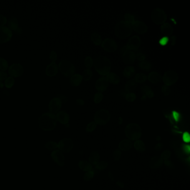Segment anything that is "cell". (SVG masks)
<instances>
[{"instance_id":"1","label":"cell","mask_w":190,"mask_h":190,"mask_svg":"<svg viewBox=\"0 0 190 190\" xmlns=\"http://www.w3.org/2000/svg\"><path fill=\"white\" fill-rule=\"evenodd\" d=\"M93 66L98 73L102 76H105L111 70L112 64L109 59L105 56H100L93 60Z\"/></svg>"},{"instance_id":"2","label":"cell","mask_w":190,"mask_h":190,"mask_svg":"<svg viewBox=\"0 0 190 190\" xmlns=\"http://www.w3.org/2000/svg\"><path fill=\"white\" fill-rule=\"evenodd\" d=\"M56 116L50 113H44L39 119V125L44 131L53 130L56 127Z\"/></svg>"},{"instance_id":"3","label":"cell","mask_w":190,"mask_h":190,"mask_svg":"<svg viewBox=\"0 0 190 190\" xmlns=\"http://www.w3.org/2000/svg\"><path fill=\"white\" fill-rule=\"evenodd\" d=\"M114 33L119 38L122 39L127 38L132 34V25L124 21H121L115 26Z\"/></svg>"},{"instance_id":"4","label":"cell","mask_w":190,"mask_h":190,"mask_svg":"<svg viewBox=\"0 0 190 190\" xmlns=\"http://www.w3.org/2000/svg\"><path fill=\"white\" fill-rule=\"evenodd\" d=\"M125 134L128 140L137 141L140 139L142 136L141 127L135 123H129L125 128Z\"/></svg>"},{"instance_id":"5","label":"cell","mask_w":190,"mask_h":190,"mask_svg":"<svg viewBox=\"0 0 190 190\" xmlns=\"http://www.w3.org/2000/svg\"><path fill=\"white\" fill-rule=\"evenodd\" d=\"M59 69L61 74L66 77H71L75 72V68L70 61L64 60L59 63Z\"/></svg>"},{"instance_id":"6","label":"cell","mask_w":190,"mask_h":190,"mask_svg":"<svg viewBox=\"0 0 190 190\" xmlns=\"http://www.w3.org/2000/svg\"><path fill=\"white\" fill-rule=\"evenodd\" d=\"M110 114L106 109H100L94 115V122L96 124L104 126L107 124L110 119Z\"/></svg>"},{"instance_id":"7","label":"cell","mask_w":190,"mask_h":190,"mask_svg":"<svg viewBox=\"0 0 190 190\" xmlns=\"http://www.w3.org/2000/svg\"><path fill=\"white\" fill-rule=\"evenodd\" d=\"M151 19L153 23L157 25H162L167 20V15L165 11L160 8H156L152 11Z\"/></svg>"},{"instance_id":"8","label":"cell","mask_w":190,"mask_h":190,"mask_svg":"<svg viewBox=\"0 0 190 190\" xmlns=\"http://www.w3.org/2000/svg\"><path fill=\"white\" fill-rule=\"evenodd\" d=\"M178 76L176 71L173 70H168L165 72L162 80L165 85L167 86H171L175 84L178 80Z\"/></svg>"},{"instance_id":"9","label":"cell","mask_w":190,"mask_h":190,"mask_svg":"<svg viewBox=\"0 0 190 190\" xmlns=\"http://www.w3.org/2000/svg\"><path fill=\"white\" fill-rule=\"evenodd\" d=\"M73 141L70 138H66L61 140L58 144V148L61 152L68 153L71 151L73 148Z\"/></svg>"},{"instance_id":"10","label":"cell","mask_w":190,"mask_h":190,"mask_svg":"<svg viewBox=\"0 0 190 190\" xmlns=\"http://www.w3.org/2000/svg\"><path fill=\"white\" fill-rule=\"evenodd\" d=\"M101 45L102 48L108 53H114L118 48L117 43L112 39H105L102 41Z\"/></svg>"},{"instance_id":"11","label":"cell","mask_w":190,"mask_h":190,"mask_svg":"<svg viewBox=\"0 0 190 190\" xmlns=\"http://www.w3.org/2000/svg\"><path fill=\"white\" fill-rule=\"evenodd\" d=\"M13 33L8 27L3 26L0 28V43H6L11 40Z\"/></svg>"},{"instance_id":"12","label":"cell","mask_w":190,"mask_h":190,"mask_svg":"<svg viewBox=\"0 0 190 190\" xmlns=\"http://www.w3.org/2000/svg\"><path fill=\"white\" fill-rule=\"evenodd\" d=\"M62 106L61 100L58 97H55L51 100L49 104V110L50 113L55 114L58 113Z\"/></svg>"},{"instance_id":"13","label":"cell","mask_w":190,"mask_h":190,"mask_svg":"<svg viewBox=\"0 0 190 190\" xmlns=\"http://www.w3.org/2000/svg\"><path fill=\"white\" fill-rule=\"evenodd\" d=\"M23 68L20 64H13L8 69V73L11 77H19L23 73Z\"/></svg>"},{"instance_id":"14","label":"cell","mask_w":190,"mask_h":190,"mask_svg":"<svg viewBox=\"0 0 190 190\" xmlns=\"http://www.w3.org/2000/svg\"><path fill=\"white\" fill-rule=\"evenodd\" d=\"M141 45V40L139 36H134L129 39L127 43V48L129 50H136Z\"/></svg>"},{"instance_id":"15","label":"cell","mask_w":190,"mask_h":190,"mask_svg":"<svg viewBox=\"0 0 190 190\" xmlns=\"http://www.w3.org/2000/svg\"><path fill=\"white\" fill-rule=\"evenodd\" d=\"M132 30L140 34H144L147 33L148 28L145 23L141 21H135L132 23Z\"/></svg>"},{"instance_id":"16","label":"cell","mask_w":190,"mask_h":190,"mask_svg":"<svg viewBox=\"0 0 190 190\" xmlns=\"http://www.w3.org/2000/svg\"><path fill=\"white\" fill-rule=\"evenodd\" d=\"M51 157L54 161L59 166H63L65 165V157L60 150H54L51 153Z\"/></svg>"},{"instance_id":"17","label":"cell","mask_w":190,"mask_h":190,"mask_svg":"<svg viewBox=\"0 0 190 190\" xmlns=\"http://www.w3.org/2000/svg\"><path fill=\"white\" fill-rule=\"evenodd\" d=\"M108 85H109V83L107 80L106 77L102 76V77L99 78L96 80V83H95V88L98 91L102 93L106 90L108 87Z\"/></svg>"},{"instance_id":"18","label":"cell","mask_w":190,"mask_h":190,"mask_svg":"<svg viewBox=\"0 0 190 190\" xmlns=\"http://www.w3.org/2000/svg\"><path fill=\"white\" fill-rule=\"evenodd\" d=\"M136 58V54L131 50L125 51L122 56V60L124 64L131 65L134 63Z\"/></svg>"},{"instance_id":"19","label":"cell","mask_w":190,"mask_h":190,"mask_svg":"<svg viewBox=\"0 0 190 190\" xmlns=\"http://www.w3.org/2000/svg\"><path fill=\"white\" fill-rule=\"evenodd\" d=\"M58 66L55 63H51L46 68V74L50 77L55 76L58 72Z\"/></svg>"},{"instance_id":"20","label":"cell","mask_w":190,"mask_h":190,"mask_svg":"<svg viewBox=\"0 0 190 190\" xmlns=\"http://www.w3.org/2000/svg\"><path fill=\"white\" fill-rule=\"evenodd\" d=\"M147 79L152 83L157 84L162 81V77L160 74L158 73L157 72L152 71L148 74L147 76Z\"/></svg>"},{"instance_id":"21","label":"cell","mask_w":190,"mask_h":190,"mask_svg":"<svg viewBox=\"0 0 190 190\" xmlns=\"http://www.w3.org/2000/svg\"><path fill=\"white\" fill-rule=\"evenodd\" d=\"M56 120L61 124H66L68 123L70 117L69 114L64 111H60L57 113L56 116Z\"/></svg>"},{"instance_id":"22","label":"cell","mask_w":190,"mask_h":190,"mask_svg":"<svg viewBox=\"0 0 190 190\" xmlns=\"http://www.w3.org/2000/svg\"><path fill=\"white\" fill-rule=\"evenodd\" d=\"M83 81V78L80 74H74L73 76L70 77L69 84L73 86H79L80 85Z\"/></svg>"},{"instance_id":"23","label":"cell","mask_w":190,"mask_h":190,"mask_svg":"<svg viewBox=\"0 0 190 190\" xmlns=\"http://www.w3.org/2000/svg\"><path fill=\"white\" fill-rule=\"evenodd\" d=\"M163 160L160 157L152 158L150 162V167L153 169H157L161 167L163 163Z\"/></svg>"},{"instance_id":"24","label":"cell","mask_w":190,"mask_h":190,"mask_svg":"<svg viewBox=\"0 0 190 190\" xmlns=\"http://www.w3.org/2000/svg\"><path fill=\"white\" fill-rule=\"evenodd\" d=\"M161 31L165 36H168L172 34L173 28L169 23H165L161 26Z\"/></svg>"},{"instance_id":"25","label":"cell","mask_w":190,"mask_h":190,"mask_svg":"<svg viewBox=\"0 0 190 190\" xmlns=\"http://www.w3.org/2000/svg\"><path fill=\"white\" fill-rule=\"evenodd\" d=\"M119 150L123 151H127L131 150L133 146L132 141L129 140H123L119 143Z\"/></svg>"},{"instance_id":"26","label":"cell","mask_w":190,"mask_h":190,"mask_svg":"<svg viewBox=\"0 0 190 190\" xmlns=\"http://www.w3.org/2000/svg\"><path fill=\"white\" fill-rule=\"evenodd\" d=\"M138 85V83L135 81L134 78L129 80L127 81V83L125 85L124 90L127 91V93H133V91L135 90Z\"/></svg>"},{"instance_id":"27","label":"cell","mask_w":190,"mask_h":190,"mask_svg":"<svg viewBox=\"0 0 190 190\" xmlns=\"http://www.w3.org/2000/svg\"><path fill=\"white\" fill-rule=\"evenodd\" d=\"M106 78L108 83L113 84H118L121 81V79L119 76L114 73H109L106 75Z\"/></svg>"},{"instance_id":"28","label":"cell","mask_w":190,"mask_h":190,"mask_svg":"<svg viewBox=\"0 0 190 190\" xmlns=\"http://www.w3.org/2000/svg\"><path fill=\"white\" fill-rule=\"evenodd\" d=\"M123 74L126 78H131L136 74V69L133 66H127L124 68Z\"/></svg>"},{"instance_id":"29","label":"cell","mask_w":190,"mask_h":190,"mask_svg":"<svg viewBox=\"0 0 190 190\" xmlns=\"http://www.w3.org/2000/svg\"><path fill=\"white\" fill-rule=\"evenodd\" d=\"M141 89V91H142L143 96H146V98H152L154 96V93L151 90V88H150V86L144 85L142 86Z\"/></svg>"},{"instance_id":"30","label":"cell","mask_w":190,"mask_h":190,"mask_svg":"<svg viewBox=\"0 0 190 190\" xmlns=\"http://www.w3.org/2000/svg\"><path fill=\"white\" fill-rule=\"evenodd\" d=\"M79 167L82 171L85 172H88L92 170V165L86 161H80L78 163Z\"/></svg>"},{"instance_id":"31","label":"cell","mask_w":190,"mask_h":190,"mask_svg":"<svg viewBox=\"0 0 190 190\" xmlns=\"http://www.w3.org/2000/svg\"><path fill=\"white\" fill-rule=\"evenodd\" d=\"M89 163L91 165H96L100 161V155L97 152H91L89 157Z\"/></svg>"},{"instance_id":"32","label":"cell","mask_w":190,"mask_h":190,"mask_svg":"<svg viewBox=\"0 0 190 190\" xmlns=\"http://www.w3.org/2000/svg\"><path fill=\"white\" fill-rule=\"evenodd\" d=\"M133 146H134V148L138 152H145L146 150V147L144 142L141 140H137L136 142H134Z\"/></svg>"},{"instance_id":"33","label":"cell","mask_w":190,"mask_h":190,"mask_svg":"<svg viewBox=\"0 0 190 190\" xmlns=\"http://www.w3.org/2000/svg\"><path fill=\"white\" fill-rule=\"evenodd\" d=\"M8 25L9 26V28H10V30L11 29L13 30H16L18 28L17 18L15 17H11L8 20Z\"/></svg>"},{"instance_id":"34","label":"cell","mask_w":190,"mask_h":190,"mask_svg":"<svg viewBox=\"0 0 190 190\" xmlns=\"http://www.w3.org/2000/svg\"><path fill=\"white\" fill-rule=\"evenodd\" d=\"M134 79L137 83H143L147 80V76L145 74L140 73L134 75Z\"/></svg>"},{"instance_id":"35","label":"cell","mask_w":190,"mask_h":190,"mask_svg":"<svg viewBox=\"0 0 190 190\" xmlns=\"http://www.w3.org/2000/svg\"><path fill=\"white\" fill-rule=\"evenodd\" d=\"M91 40L96 45H100L102 43V38L99 33H94L91 36Z\"/></svg>"},{"instance_id":"36","label":"cell","mask_w":190,"mask_h":190,"mask_svg":"<svg viewBox=\"0 0 190 190\" xmlns=\"http://www.w3.org/2000/svg\"><path fill=\"white\" fill-rule=\"evenodd\" d=\"M93 73L91 70L86 69L85 70H84L81 76H82L83 80H84L85 81H89L93 77Z\"/></svg>"},{"instance_id":"37","label":"cell","mask_w":190,"mask_h":190,"mask_svg":"<svg viewBox=\"0 0 190 190\" xmlns=\"http://www.w3.org/2000/svg\"><path fill=\"white\" fill-rule=\"evenodd\" d=\"M139 67L144 71H148L152 69V64L147 61H143L139 64Z\"/></svg>"},{"instance_id":"38","label":"cell","mask_w":190,"mask_h":190,"mask_svg":"<svg viewBox=\"0 0 190 190\" xmlns=\"http://www.w3.org/2000/svg\"><path fill=\"white\" fill-rule=\"evenodd\" d=\"M84 65L88 69H90L93 66V60L90 56H87L84 60Z\"/></svg>"},{"instance_id":"39","label":"cell","mask_w":190,"mask_h":190,"mask_svg":"<svg viewBox=\"0 0 190 190\" xmlns=\"http://www.w3.org/2000/svg\"><path fill=\"white\" fill-rule=\"evenodd\" d=\"M124 21H126V23H129L131 25H132V23L135 21L134 16L132 14H131V13H126L124 15Z\"/></svg>"},{"instance_id":"40","label":"cell","mask_w":190,"mask_h":190,"mask_svg":"<svg viewBox=\"0 0 190 190\" xmlns=\"http://www.w3.org/2000/svg\"><path fill=\"white\" fill-rule=\"evenodd\" d=\"M15 83V80L13 77L10 76L6 78L5 83V85L6 88H11L13 87V85H14Z\"/></svg>"},{"instance_id":"41","label":"cell","mask_w":190,"mask_h":190,"mask_svg":"<svg viewBox=\"0 0 190 190\" xmlns=\"http://www.w3.org/2000/svg\"><path fill=\"white\" fill-rule=\"evenodd\" d=\"M8 67V61L5 59L0 58V70L3 71H5Z\"/></svg>"},{"instance_id":"42","label":"cell","mask_w":190,"mask_h":190,"mask_svg":"<svg viewBox=\"0 0 190 190\" xmlns=\"http://www.w3.org/2000/svg\"><path fill=\"white\" fill-rule=\"evenodd\" d=\"M96 168L99 170H104L107 168L108 164L105 161H99L96 165Z\"/></svg>"},{"instance_id":"43","label":"cell","mask_w":190,"mask_h":190,"mask_svg":"<svg viewBox=\"0 0 190 190\" xmlns=\"http://www.w3.org/2000/svg\"><path fill=\"white\" fill-rule=\"evenodd\" d=\"M97 124L95 122H91L87 125L86 127V131L87 132H92L96 129Z\"/></svg>"},{"instance_id":"44","label":"cell","mask_w":190,"mask_h":190,"mask_svg":"<svg viewBox=\"0 0 190 190\" xmlns=\"http://www.w3.org/2000/svg\"><path fill=\"white\" fill-rule=\"evenodd\" d=\"M103 98V95L100 92H98L94 96V101L95 103L98 104L100 103Z\"/></svg>"},{"instance_id":"45","label":"cell","mask_w":190,"mask_h":190,"mask_svg":"<svg viewBox=\"0 0 190 190\" xmlns=\"http://www.w3.org/2000/svg\"><path fill=\"white\" fill-rule=\"evenodd\" d=\"M125 98L128 102H133L136 99V95L134 93H128L125 96Z\"/></svg>"},{"instance_id":"46","label":"cell","mask_w":190,"mask_h":190,"mask_svg":"<svg viewBox=\"0 0 190 190\" xmlns=\"http://www.w3.org/2000/svg\"><path fill=\"white\" fill-rule=\"evenodd\" d=\"M94 173L92 171H90L88 172H86L84 175L83 178L85 181H89L94 177Z\"/></svg>"},{"instance_id":"47","label":"cell","mask_w":190,"mask_h":190,"mask_svg":"<svg viewBox=\"0 0 190 190\" xmlns=\"http://www.w3.org/2000/svg\"><path fill=\"white\" fill-rule=\"evenodd\" d=\"M45 147L49 150H55L58 148V144L55 142H49L46 144Z\"/></svg>"},{"instance_id":"48","label":"cell","mask_w":190,"mask_h":190,"mask_svg":"<svg viewBox=\"0 0 190 190\" xmlns=\"http://www.w3.org/2000/svg\"><path fill=\"white\" fill-rule=\"evenodd\" d=\"M161 91H162V93L164 94L165 96H167V95H170L171 89H170L169 86L166 85H164L162 86Z\"/></svg>"},{"instance_id":"49","label":"cell","mask_w":190,"mask_h":190,"mask_svg":"<svg viewBox=\"0 0 190 190\" xmlns=\"http://www.w3.org/2000/svg\"><path fill=\"white\" fill-rule=\"evenodd\" d=\"M170 156H171V152L168 150H166L164 152H162L160 157L163 161H166V160H168Z\"/></svg>"},{"instance_id":"50","label":"cell","mask_w":190,"mask_h":190,"mask_svg":"<svg viewBox=\"0 0 190 190\" xmlns=\"http://www.w3.org/2000/svg\"><path fill=\"white\" fill-rule=\"evenodd\" d=\"M121 157V151L119 149H117L115 150L113 153V158L115 161H118L120 160Z\"/></svg>"},{"instance_id":"51","label":"cell","mask_w":190,"mask_h":190,"mask_svg":"<svg viewBox=\"0 0 190 190\" xmlns=\"http://www.w3.org/2000/svg\"><path fill=\"white\" fill-rule=\"evenodd\" d=\"M50 60L52 63H55L57 60V54L55 51H52L50 55Z\"/></svg>"},{"instance_id":"52","label":"cell","mask_w":190,"mask_h":190,"mask_svg":"<svg viewBox=\"0 0 190 190\" xmlns=\"http://www.w3.org/2000/svg\"><path fill=\"white\" fill-rule=\"evenodd\" d=\"M138 61H145L146 59V55L144 54L138 53L136 55V58Z\"/></svg>"},{"instance_id":"53","label":"cell","mask_w":190,"mask_h":190,"mask_svg":"<svg viewBox=\"0 0 190 190\" xmlns=\"http://www.w3.org/2000/svg\"><path fill=\"white\" fill-rule=\"evenodd\" d=\"M7 22V19L5 16L0 15V28L3 27Z\"/></svg>"},{"instance_id":"54","label":"cell","mask_w":190,"mask_h":190,"mask_svg":"<svg viewBox=\"0 0 190 190\" xmlns=\"http://www.w3.org/2000/svg\"><path fill=\"white\" fill-rule=\"evenodd\" d=\"M7 78H8V74L6 72L0 71V81L5 80Z\"/></svg>"},{"instance_id":"55","label":"cell","mask_w":190,"mask_h":190,"mask_svg":"<svg viewBox=\"0 0 190 190\" xmlns=\"http://www.w3.org/2000/svg\"><path fill=\"white\" fill-rule=\"evenodd\" d=\"M58 98H59L60 100H61V103H65L66 101L68 100V98H67L66 96H65V95H62V94L59 95Z\"/></svg>"},{"instance_id":"56","label":"cell","mask_w":190,"mask_h":190,"mask_svg":"<svg viewBox=\"0 0 190 190\" xmlns=\"http://www.w3.org/2000/svg\"><path fill=\"white\" fill-rule=\"evenodd\" d=\"M165 162V165L168 167L169 168H172L173 167V164L172 162H171V161H170L169 160H166V161H164Z\"/></svg>"},{"instance_id":"57","label":"cell","mask_w":190,"mask_h":190,"mask_svg":"<svg viewBox=\"0 0 190 190\" xmlns=\"http://www.w3.org/2000/svg\"><path fill=\"white\" fill-rule=\"evenodd\" d=\"M76 104L82 106V105H84V103H85V101H84V100H83V99H76Z\"/></svg>"},{"instance_id":"58","label":"cell","mask_w":190,"mask_h":190,"mask_svg":"<svg viewBox=\"0 0 190 190\" xmlns=\"http://www.w3.org/2000/svg\"><path fill=\"white\" fill-rule=\"evenodd\" d=\"M127 93H128L124 90V89H123L121 91H120V95L122 96V97H123V98H125V96H126Z\"/></svg>"},{"instance_id":"59","label":"cell","mask_w":190,"mask_h":190,"mask_svg":"<svg viewBox=\"0 0 190 190\" xmlns=\"http://www.w3.org/2000/svg\"><path fill=\"white\" fill-rule=\"evenodd\" d=\"M162 147H163V145H162V143H158V144H157L156 145L155 148H156V150H157V151H160V150L162 149Z\"/></svg>"}]
</instances>
